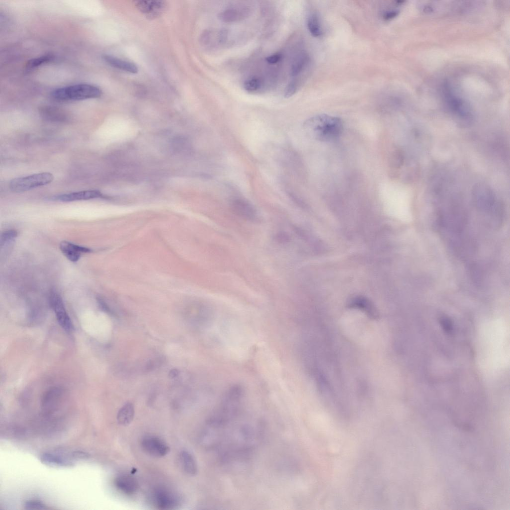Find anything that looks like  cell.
I'll return each mask as SVG.
<instances>
[{"label":"cell","instance_id":"6da1fadb","mask_svg":"<svg viewBox=\"0 0 510 510\" xmlns=\"http://www.w3.org/2000/svg\"><path fill=\"white\" fill-rule=\"evenodd\" d=\"M307 133L314 139L321 141H333L337 139L343 130L342 120L326 114L315 116L304 123Z\"/></svg>","mask_w":510,"mask_h":510},{"label":"cell","instance_id":"7a4b0ae2","mask_svg":"<svg viewBox=\"0 0 510 510\" xmlns=\"http://www.w3.org/2000/svg\"><path fill=\"white\" fill-rule=\"evenodd\" d=\"M102 95L101 90L89 84H77L54 90L51 96L58 101H73L97 98Z\"/></svg>","mask_w":510,"mask_h":510},{"label":"cell","instance_id":"3957f363","mask_svg":"<svg viewBox=\"0 0 510 510\" xmlns=\"http://www.w3.org/2000/svg\"><path fill=\"white\" fill-rule=\"evenodd\" d=\"M54 178L53 175L48 172L33 174L12 179L9 187L12 192H23L48 184Z\"/></svg>","mask_w":510,"mask_h":510},{"label":"cell","instance_id":"277c9868","mask_svg":"<svg viewBox=\"0 0 510 510\" xmlns=\"http://www.w3.org/2000/svg\"><path fill=\"white\" fill-rule=\"evenodd\" d=\"M63 396L61 388L55 387L47 391L41 401V410L46 417L53 416L58 410Z\"/></svg>","mask_w":510,"mask_h":510},{"label":"cell","instance_id":"5b68a950","mask_svg":"<svg viewBox=\"0 0 510 510\" xmlns=\"http://www.w3.org/2000/svg\"><path fill=\"white\" fill-rule=\"evenodd\" d=\"M232 211L237 216L250 222H256L258 214L255 207L247 199L240 197L232 198L230 201Z\"/></svg>","mask_w":510,"mask_h":510},{"label":"cell","instance_id":"8992f818","mask_svg":"<svg viewBox=\"0 0 510 510\" xmlns=\"http://www.w3.org/2000/svg\"><path fill=\"white\" fill-rule=\"evenodd\" d=\"M444 94L448 106L454 113L463 119L471 118V113L468 106L454 94L447 84L444 86Z\"/></svg>","mask_w":510,"mask_h":510},{"label":"cell","instance_id":"52a82bcc","mask_svg":"<svg viewBox=\"0 0 510 510\" xmlns=\"http://www.w3.org/2000/svg\"><path fill=\"white\" fill-rule=\"evenodd\" d=\"M49 300L51 306L55 313L59 325L66 331L71 332L73 329V326L60 296L57 292L52 291Z\"/></svg>","mask_w":510,"mask_h":510},{"label":"cell","instance_id":"ba28073f","mask_svg":"<svg viewBox=\"0 0 510 510\" xmlns=\"http://www.w3.org/2000/svg\"><path fill=\"white\" fill-rule=\"evenodd\" d=\"M141 444L146 453L156 457H163L169 451V447L164 441L153 435L144 437L141 440Z\"/></svg>","mask_w":510,"mask_h":510},{"label":"cell","instance_id":"9c48e42d","mask_svg":"<svg viewBox=\"0 0 510 510\" xmlns=\"http://www.w3.org/2000/svg\"><path fill=\"white\" fill-rule=\"evenodd\" d=\"M153 499L156 506L160 509H170L178 505L179 500L176 495L164 489L155 490Z\"/></svg>","mask_w":510,"mask_h":510},{"label":"cell","instance_id":"30bf717a","mask_svg":"<svg viewBox=\"0 0 510 510\" xmlns=\"http://www.w3.org/2000/svg\"><path fill=\"white\" fill-rule=\"evenodd\" d=\"M250 12V8L246 5H235L227 7L219 14L220 19L226 23L239 21L246 17Z\"/></svg>","mask_w":510,"mask_h":510},{"label":"cell","instance_id":"8fae6325","mask_svg":"<svg viewBox=\"0 0 510 510\" xmlns=\"http://www.w3.org/2000/svg\"><path fill=\"white\" fill-rule=\"evenodd\" d=\"M104 198L103 194L98 190H88L58 195L54 197L55 200L69 202L81 200H87Z\"/></svg>","mask_w":510,"mask_h":510},{"label":"cell","instance_id":"7c38bea8","mask_svg":"<svg viewBox=\"0 0 510 510\" xmlns=\"http://www.w3.org/2000/svg\"><path fill=\"white\" fill-rule=\"evenodd\" d=\"M60 249L64 255L68 260L73 262H77L81 257L82 254L91 252V250L88 248L65 241L60 243Z\"/></svg>","mask_w":510,"mask_h":510},{"label":"cell","instance_id":"4fadbf2b","mask_svg":"<svg viewBox=\"0 0 510 510\" xmlns=\"http://www.w3.org/2000/svg\"><path fill=\"white\" fill-rule=\"evenodd\" d=\"M40 460L43 464L52 467L67 468L74 465L73 462L68 458L50 452L42 454Z\"/></svg>","mask_w":510,"mask_h":510},{"label":"cell","instance_id":"5bb4252c","mask_svg":"<svg viewBox=\"0 0 510 510\" xmlns=\"http://www.w3.org/2000/svg\"><path fill=\"white\" fill-rule=\"evenodd\" d=\"M115 484L119 491L127 495L134 494L138 487L136 481L133 477L127 475L118 476L115 479Z\"/></svg>","mask_w":510,"mask_h":510},{"label":"cell","instance_id":"9a60e30c","mask_svg":"<svg viewBox=\"0 0 510 510\" xmlns=\"http://www.w3.org/2000/svg\"><path fill=\"white\" fill-rule=\"evenodd\" d=\"M136 7L149 16L158 15L164 7V3L159 0H138L135 2Z\"/></svg>","mask_w":510,"mask_h":510},{"label":"cell","instance_id":"2e32d148","mask_svg":"<svg viewBox=\"0 0 510 510\" xmlns=\"http://www.w3.org/2000/svg\"><path fill=\"white\" fill-rule=\"evenodd\" d=\"M103 58L108 64L115 68L133 74L138 72L137 67L130 62L109 55H104Z\"/></svg>","mask_w":510,"mask_h":510},{"label":"cell","instance_id":"e0dca14e","mask_svg":"<svg viewBox=\"0 0 510 510\" xmlns=\"http://www.w3.org/2000/svg\"><path fill=\"white\" fill-rule=\"evenodd\" d=\"M310 63V57L305 51H301L295 57L290 68V74L292 76H297L308 67Z\"/></svg>","mask_w":510,"mask_h":510},{"label":"cell","instance_id":"ac0fdd59","mask_svg":"<svg viewBox=\"0 0 510 510\" xmlns=\"http://www.w3.org/2000/svg\"><path fill=\"white\" fill-rule=\"evenodd\" d=\"M179 461L183 471L188 475L194 476L197 472V465L193 456L187 451H183L179 455Z\"/></svg>","mask_w":510,"mask_h":510},{"label":"cell","instance_id":"d6986e66","mask_svg":"<svg viewBox=\"0 0 510 510\" xmlns=\"http://www.w3.org/2000/svg\"><path fill=\"white\" fill-rule=\"evenodd\" d=\"M134 414V409L131 403L125 404L119 410L117 414V421L122 425H127L132 420Z\"/></svg>","mask_w":510,"mask_h":510},{"label":"cell","instance_id":"ffe728a7","mask_svg":"<svg viewBox=\"0 0 510 510\" xmlns=\"http://www.w3.org/2000/svg\"><path fill=\"white\" fill-rule=\"evenodd\" d=\"M306 23L307 28L312 36L318 37L323 34V28L317 13H310L307 17Z\"/></svg>","mask_w":510,"mask_h":510},{"label":"cell","instance_id":"44dd1931","mask_svg":"<svg viewBox=\"0 0 510 510\" xmlns=\"http://www.w3.org/2000/svg\"><path fill=\"white\" fill-rule=\"evenodd\" d=\"M53 58V55L48 54L30 59L26 64V69L27 70L34 69L43 64L48 63L52 60Z\"/></svg>","mask_w":510,"mask_h":510},{"label":"cell","instance_id":"7402d4cb","mask_svg":"<svg viewBox=\"0 0 510 510\" xmlns=\"http://www.w3.org/2000/svg\"><path fill=\"white\" fill-rule=\"evenodd\" d=\"M17 232L13 230H8L3 232L0 238V249L3 248L5 249L7 246L11 245L17 236Z\"/></svg>","mask_w":510,"mask_h":510},{"label":"cell","instance_id":"603a6c76","mask_svg":"<svg viewBox=\"0 0 510 510\" xmlns=\"http://www.w3.org/2000/svg\"><path fill=\"white\" fill-rule=\"evenodd\" d=\"M24 507L26 510H41L48 509L47 506L42 502L37 500H29L24 503Z\"/></svg>","mask_w":510,"mask_h":510},{"label":"cell","instance_id":"cb8c5ba5","mask_svg":"<svg viewBox=\"0 0 510 510\" xmlns=\"http://www.w3.org/2000/svg\"><path fill=\"white\" fill-rule=\"evenodd\" d=\"M260 80L256 77H252L247 79L244 83V88L248 92H255L260 86Z\"/></svg>","mask_w":510,"mask_h":510},{"label":"cell","instance_id":"d4e9b609","mask_svg":"<svg viewBox=\"0 0 510 510\" xmlns=\"http://www.w3.org/2000/svg\"><path fill=\"white\" fill-rule=\"evenodd\" d=\"M298 87V83L296 80L291 81L286 87L284 96L286 98L292 97L297 91Z\"/></svg>","mask_w":510,"mask_h":510},{"label":"cell","instance_id":"484cf974","mask_svg":"<svg viewBox=\"0 0 510 510\" xmlns=\"http://www.w3.org/2000/svg\"><path fill=\"white\" fill-rule=\"evenodd\" d=\"M275 241L281 244L286 245L290 241V237L285 232H278L274 236Z\"/></svg>","mask_w":510,"mask_h":510},{"label":"cell","instance_id":"4316f807","mask_svg":"<svg viewBox=\"0 0 510 510\" xmlns=\"http://www.w3.org/2000/svg\"><path fill=\"white\" fill-rule=\"evenodd\" d=\"M399 13L397 9H388L384 11L382 14V17L384 20H389L396 17Z\"/></svg>","mask_w":510,"mask_h":510},{"label":"cell","instance_id":"83f0119b","mask_svg":"<svg viewBox=\"0 0 510 510\" xmlns=\"http://www.w3.org/2000/svg\"><path fill=\"white\" fill-rule=\"evenodd\" d=\"M162 358H158L155 360L149 361L145 366V370L147 372L152 371L153 369L156 368L158 365H160L162 362Z\"/></svg>","mask_w":510,"mask_h":510},{"label":"cell","instance_id":"f1b7e54d","mask_svg":"<svg viewBox=\"0 0 510 510\" xmlns=\"http://www.w3.org/2000/svg\"><path fill=\"white\" fill-rule=\"evenodd\" d=\"M70 456L73 459H85L89 458L90 454L82 451H75L71 453Z\"/></svg>","mask_w":510,"mask_h":510},{"label":"cell","instance_id":"f546056e","mask_svg":"<svg viewBox=\"0 0 510 510\" xmlns=\"http://www.w3.org/2000/svg\"><path fill=\"white\" fill-rule=\"evenodd\" d=\"M282 54L280 53H276L267 56L265 60L269 64H274L278 63L282 58Z\"/></svg>","mask_w":510,"mask_h":510},{"label":"cell","instance_id":"4dcf8cb0","mask_svg":"<svg viewBox=\"0 0 510 510\" xmlns=\"http://www.w3.org/2000/svg\"><path fill=\"white\" fill-rule=\"evenodd\" d=\"M179 371L176 369H171L168 373V376L171 379H173L177 377L179 375Z\"/></svg>","mask_w":510,"mask_h":510}]
</instances>
